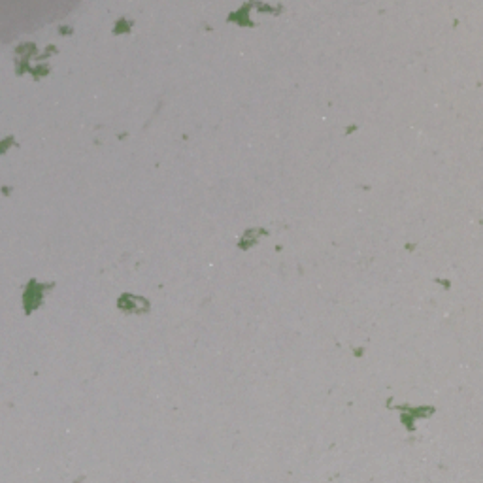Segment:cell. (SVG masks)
<instances>
[{
    "label": "cell",
    "mask_w": 483,
    "mask_h": 483,
    "mask_svg": "<svg viewBox=\"0 0 483 483\" xmlns=\"http://www.w3.org/2000/svg\"><path fill=\"white\" fill-rule=\"evenodd\" d=\"M128 300H130V302H127V298L123 297V300L119 302V306H121L123 310H127V312H142V310H145V308H147V304H145L142 298L128 297Z\"/></svg>",
    "instance_id": "obj_1"
}]
</instances>
